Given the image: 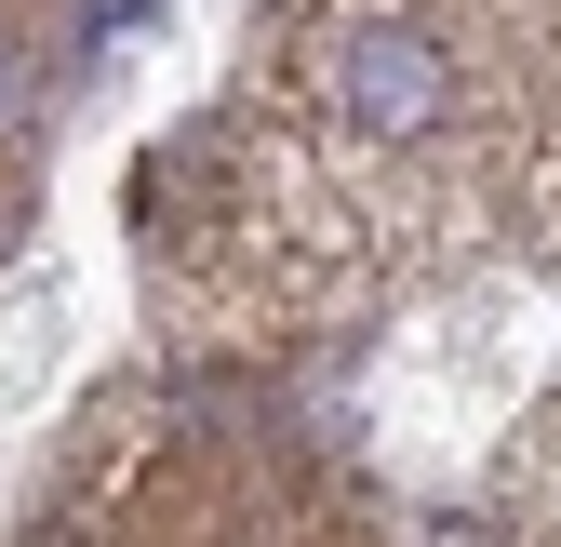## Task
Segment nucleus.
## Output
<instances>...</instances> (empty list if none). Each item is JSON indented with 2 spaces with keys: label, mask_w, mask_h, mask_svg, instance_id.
Returning a JSON list of instances; mask_svg holds the SVG:
<instances>
[{
  "label": "nucleus",
  "mask_w": 561,
  "mask_h": 547,
  "mask_svg": "<svg viewBox=\"0 0 561 547\" xmlns=\"http://www.w3.org/2000/svg\"><path fill=\"white\" fill-rule=\"evenodd\" d=\"M334 107L362 120V133H388V148H414V133L455 107V54H442V27L362 14V27H347V54H334Z\"/></svg>",
  "instance_id": "obj_1"
}]
</instances>
